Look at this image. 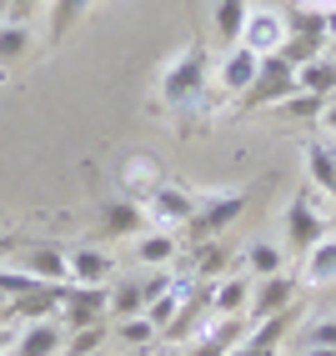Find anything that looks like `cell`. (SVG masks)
<instances>
[{"instance_id":"60d3db41","label":"cell","mask_w":336,"mask_h":356,"mask_svg":"<svg viewBox=\"0 0 336 356\" xmlns=\"http://www.w3.org/2000/svg\"><path fill=\"white\" fill-rule=\"evenodd\" d=\"M15 251V241H10V236H0V266H6V256Z\"/></svg>"},{"instance_id":"ab89813d","label":"cell","mask_w":336,"mask_h":356,"mask_svg":"<svg viewBox=\"0 0 336 356\" xmlns=\"http://www.w3.org/2000/svg\"><path fill=\"white\" fill-rule=\"evenodd\" d=\"M321 121H326V131H336V96L326 101V115H321Z\"/></svg>"},{"instance_id":"4316f807","label":"cell","mask_w":336,"mask_h":356,"mask_svg":"<svg viewBox=\"0 0 336 356\" xmlns=\"http://www.w3.org/2000/svg\"><path fill=\"white\" fill-rule=\"evenodd\" d=\"M45 10H51V31H45V35H51V45H56V40H65V35H70V31H76L81 20H86L90 0H51Z\"/></svg>"},{"instance_id":"e0dca14e","label":"cell","mask_w":336,"mask_h":356,"mask_svg":"<svg viewBox=\"0 0 336 356\" xmlns=\"http://www.w3.org/2000/svg\"><path fill=\"white\" fill-rule=\"evenodd\" d=\"M26 271L35 281H45V286H65V281H70V251H61V246H31L26 251Z\"/></svg>"},{"instance_id":"ba28073f","label":"cell","mask_w":336,"mask_h":356,"mask_svg":"<svg viewBox=\"0 0 336 356\" xmlns=\"http://www.w3.org/2000/svg\"><path fill=\"white\" fill-rule=\"evenodd\" d=\"M286 306H296V281L276 271V276H256L251 281V306H246V316L261 321V316H271V312H286Z\"/></svg>"},{"instance_id":"ffe728a7","label":"cell","mask_w":336,"mask_h":356,"mask_svg":"<svg viewBox=\"0 0 336 356\" xmlns=\"http://www.w3.org/2000/svg\"><path fill=\"white\" fill-rule=\"evenodd\" d=\"M6 312L10 316H26V321H51V316H61V286H45V281H40L35 291L15 296Z\"/></svg>"},{"instance_id":"30bf717a","label":"cell","mask_w":336,"mask_h":356,"mask_svg":"<svg viewBox=\"0 0 336 356\" xmlns=\"http://www.w3.org/2000/svg\"><path fill=\"white\" fill-rule=\"evenodd\" d=\"M10 356H65V326H61V316H51V321H26Z\"/></svg>"},{"instance_id":"4dcf8cb0","label":"cell","mask_w":336,"mask_h":356,"mask_svg":"<svg viewBox=\"0 0 336 356\" xmlns=\"http://www.w3.org/2000/svg\"><path fill=\"white\" fill-rule=\"evenodd\" d=\"M101 346H106V321L65 331V356H101Z\"/></svg>"},{"instance_id":"52a82bcc","label":"cell","mask_w":336,"mask_h":356,"mask_svg":"<svg viewBox=\"0 0 336 356\" xmlns=\"http://www.w3.org/2000/svg\"><path fill=\"white\" fill-rule=\"evenodd\" d=\"M241 341H246V321L241 316H216V321H206L196 337H191L186 356H231Z\"/></svg>"},{"instance_id":"74e56055","label":"cell","mask_w":336,"mask_h":356,"mask_svg":"<svg viewBox=\"0 0 336 356\" xmlns=\"http://www.w3.org/2000/svg\"><path fill=\"white\" fill-rule=\"evenodd\" d=\"M231 356H276V351H266V346H251V341H241Z\"/></svg>"},{"instance_id":"836d02e7","label":"cell","mask_w":336,"mask_h":356,"mask_svg":"<svg viewBox=\"0 0 336 356\" xmlns=\"http://www.w3.org/2000/svg\"><path fill=\"white\" fill-rule=\"evenodd\" d=\"M115 337H121L126 346H151L156 341V326L146 316H126V321H115Z\"/></svg>"},{"instance_id":"277c9868","label":"cell","mask_w":336,"mask_h":356,"mask_svg":"<svg viewBox=\"0 0 336 356\" xmlns=\"http://www.w3.org/2000/svg\"><path fill=\"white\" fill-rule=\"evenodd\" d=\"M281 236H286V246L301 251V256L326 236V221H321V206H317V191H311V186H301L291 196V206H286V216H281Z\"/></svg>"},{"instance_id":"d6a6232c","label":"cell","mask_w":336,"mask_h":356,"mask_svg":"<svg viewBox=\"0 0 336 356\" xmlns=\"http://www.w3.org/2000/svg\"><path fill=\"white\" fill-rule=\"evenodd\" d=\"M221 271H226V246L201 241V251H196V281H216Z\"/></svg>"},{"instance_id":"9a60e30c","label":"cell","mask_w":336,"mask_h":356,"mask_svg":"<svg viewBox=\"0 0 336 356\" xmlns=\"http://www.w3.org/2000/svg\"><path fill=\"white\" fill-rule=\"evenodd\" d=\"M251 281H256V276H216V286L206 291V296H211V312H216V316H246V306H251Z\"/></svg>"},{"instance_id":"6da1fadb","label":"cell","mask_w":336,"mask_h":356,"mask_svg":"<svg viewBox=\"0 0 336 356\" xmlns=\"http://www.w3.org/2000/svg\"><path fill=\"white\" fill-rule=\"evenodd\" d=\"M206 81H211V60H206V45H186L181 56H171V65L161 70V86L156 96L166 111H196L206 96Z\"/></svg>"},{"instance_id":"7c38bea8","label":"cell","mask_w":336,"mask_h":356,"mask_svg":"<svg viewBox=\"0 0 336 356\" xmlns=\"http://www.w3.org/2000/svg\"><path fill=\"white\" fill-rule=\"evenodd\" d=\"M286 40V15L281 10H251L246 15V31H241V45L256 56H276Z\"/></svg>"},{"instance_id":"5bb4252c","label":"cell","mask_w":336,"mask_h":356,"mask_svg":"<svg viewBox=\"0 0 336 356\" xmlns=\"http://www.w3.org/2000/svg\"><path fill=\"white\" fill-rule=\"evenodd\" d=\"M176 256H181V241H176L171 231H161V226H146V231L136 236V261H141L146 271H166Z\"/></svg>"},{"instance_id":"3957f363","label":"cell","mask_w":336,"mask_h":356,"mask_svg":"<svg viewBox=\"0 0 336 356\" xmlns=\"http://www.w3.org/2000/svg\"><path fill=\"white\" fill-rule=\"evenodd\" d=\"M246 201H251V191H206V196H196V216H191V231H196V241H216L226 226H236V216L246 211Z\"/></svg>"},{"instance_id":"83f0119b","label":"cell","mask_w":336,"mask_h":356,"mask_svg":"<svg viewBox=\"0 0 336 356\" xmlns=\"http://www.w3.org/2000/svg\"><path fill=\"white\" fill-rule=\"evenodd\" d=\"M281 15H286V35H317V40L331 35L321 6H291V10H281Z\"/></svg>"},{"instance_id":"2e32d148","label":"cell","mask_w":336,"mask_h":356,"mask_svg":"<svg viewBox=\"0 0 336 356\" xmlns=\"http://www.w3.org/2000/svg\"><path fill=\"white\" fill-rule=\"evenodd\" d=\"M301 161H306V186L331 201V191H336V151L326 146V140H306Z\"/></svg>"},{"instance_id":"d4e9b609","label":"cell","mask_w":336,"mask_h":356,"mask_svg":"<svg viewBox=\"0 0 336 356\" xmlns=\"http://www.w3.org/2000/svg\"><path fill=\"white\" fill-rule=\"evenodd\" d=\"M146 301H151V291H146V281H115L111 286V316L115 321H126V316H141L146 312Z\"/></svg>"},{"instance_id":"f546056e","label":"cell","mask_w":336,"mask_h":356,"mask_svg":"<svg viewBox=\"0 0 336 356\" xmlns=\"http://www.w3.org/2000/svg\"><path fill=\"white\" fill-rule=\"evenodd\" d=\"M326 101H331V96H311V90H296V96H286L276 111H281V115H291V121H321V115H326Z\"/></svg>"},{"instance_id":"7dc6e473","label":"cell","mask_w":336,"mask_h":356,"mask_svg":"<svg viewBox=\"0 0 336 356\" xmlns=\"http://www.w3.org/2000/svg\"><path fill=\"white\" fill-rule=\"evenodd\" d=\"M0 81H6V70H0Z\"/></svg>"},{"instance_id":"603a6c76","label":"cell","mask_w":336,"mask_h":356,"mask_svg":"<svg viewBox=\"0 0 336 356\" xmlns=\"http://www.w3.org/2000/svg\"><path fill=\"white\" fill-rule=\"evenodd\" d=\"M296 90H311V96H336V60H326V51L317 60L296 65Z\"/></svg>"},{"instance_id":"7402d4cb","label":"cell","mask_w":336,"mask_h":356,"mask_svg":"<svg viewBox=\"0 0 336 356\" xmlns=\"http://www.w3.org/2000/svg\"><path fill=\"white\" fill-rule=\"evenodd\" d=\"M301 281H311V286H331V281H336V236H331V231H326L321 241L306 251Z\"/></svg>"},{"instance_id":"7a4b0ae2","label":"cell","mask_w":336,"mask_h":356,"mask_svg":"<svg viewBox=\"0 0 336 356\" xmlns=\"http://www.w3.org/2000/svg\"><path fill=\"white\" fill-rule=\"evenodd\" d=\"M286 96H296V65L286 56H261L256 81L241 90V111H276Z\"/></svg>"},{"instance_id":"ee69618b","label":"cell","mask_w":336,"mask_h":356,"mask_svg":"<svg viewBox=\"0 0 336 356\" xmlns=\"http://www.w3.org/2000/svg\"><path fill=\"white\" fill-rule=\"evenodd\" d=\"M326 31H331V35H336V6H331V10H326Z\"/></svg>"},{"instance_id":"484cf974","label":"cell","mask_w":336,"mask_h":356,"mask_svg":"<svg viewBox=\"0 0 336 356\" xmlns=\"http://www.w3.org/2000/svg\"><path fill=\"white\" fill-rule=\"evenodd\" d=\"M186 296H191V286H186V281H171V286H166V291H161V296H156V301H151L141 316H146L156 331H166V326L176 321V312H181V301H186Z\"/></svg>"},{"instance_id":"c3c4849f","label":"cell","mask_w":336,"mask_h":356,"mask_svg":"<svg viewBox=\"0 0 336 356\" xmlns=\"http://www.w3.org/2000/svg\"><path fill=\"white\" fill-rule=\"evenodd\" d=\"M331 201H336V191H331Z\"/></svg>"},{"instance_id":"5b68a950","label":"cell","mask_w":336,"mask_h":356,"mask_svg":"<svg viewBox=\"0 0 336 356\" xmlns=\"http://www.w3.org/2000/svg\"><path fill=\"white\" fill-rule=\"evenodd\" d=\"M111 316V286H86V281H65L61 286V326H101Z\"/></svg>"},{"instance_id":"4fadbf2b","label":"cell","mask_w":336,"mask_h":356,"mask_svg":"<svg viewBox=\"0 0 336 356\" xmlns=\"http://www.w3.org/2000/svg\"><path fill=\"white\" fill-rule=\"evenodd\" d=\"M111 276H115V256L106 246H76V251H70V281L111 286Z\"/></svg>"},{"instance_id":"9c48e42d","label":"cell","mask_w":336,"mask_h":356,"mask_svg":"<svg viewBox=\"0 0 336 356\" xmlns=\"http://www.w3.org/2000/svg\"><path fill=\"white\" fill-rule=\"evenodd\" d=\"M256 65H261L256 51H246V45H231V51L221 56V65H216V90H221V96H231V101H241V90L256 81Z\"/></svg>"},{"instance_id":"f35d334b","label":"cell","mask_w":336,"mask_h":356,"mask_svg":"<svg viewBox=\"0 0 336 356\" xmlns=\"http://www.w3.org/2000/svg\"><path fill=\"white\" fill-rule=\"evenodd\" d=\"M291 356H336V346H296Z\"/></svg>"},{"instance_id":"8992f818","label":"cell","mask_w":336,"mask_h":356,"mask_svg":"<svg viewBox=\"0 0 336 356\" xmlns=\"http://www.w3.org/2000/svg\"><path fill=\"white\" fill-rule=\"evenodd\" d=\"M141 206H146L151 226L176 231V226H191V216H196V191H186V186H176V181H161Z\"/></svg>"},{"instance_id":"f1b7e54d","label":"cell","mask_w":336,"mask_h":356,"mask_svg":"<svg viewBox=\"0 0 336 356\" xmlns=\"http://www.w3.org/2000/svg\"><path fill=\"white\" fill-rule=\"evenodd\" d=\"M286 266V251L276 241H251L246 246V276H276Z\"/></svg>"},{"instance_id":"cb8c5ba5","label":"cell","mask_w":336,"mask_h":356,"mask_svg":"<svg viewBox=\"0 0 336 356\" xmlns=\"http://www.w3.org/2000/svg\"><path fill=\"white\" fill-rule=\"evenodd\" d=\"M291 326H296V306H286V312H271V316H261L256 321V331H251V346H266V351H276L286 337H291Z\"/></svg>"},{"instance_id":"d6986e66","label":"cell","mask_w":336,"mask_h":356,"mask_svg":"<svg viewBox=\"0 0 336 356\" xmlns=\"http://www.w3.org/2000/svg\"><path fill=\"white\" fill-rule=\"evenodd\" d=\"M246 15H251V6H246V0H216L211 31H216V40H221V51H231V45H241Z\"/></svg>"},{"instance_id":"b9f144b4","label":"cell","mask_w":336,"mask_h":356,"mask_svg":"<svg viewBox=\"0 0 336 356\" xmlns=\"http://www.w3.org/2000/svg\"><path fill=\"white\" fill-rule=\"evenodd\" d=\"M291 6H321V10H331L336 0H291Z\"/></svg>"},{"instance_id":"ac0fdd59","label":"cell","mask_w":336,"mask_h":356,"mask_svg":"<svg viewBox=\"0 0 336 356\" xmlns=\"http://www.w3.org/2000/svg\"><path fill=\"white\" fill-rule=\"evenodd\" d=\"M121 196H131V201H146L156 186H161V165L151 161V156H131L126 165H121Z\"/></svg>"},{"instance_id":"f6af8a7d","label":"cell","mask_w":336,"mask_h":356,"mask_svg":"<svg viewBox=\"0 0 336 356\" xmlns=\"http://www.w3.org/2000/svg\"><path fill=\"white\" fill-rule=\"evenodd\" d=\"M161 356H181V351H161Z\"/></svg>"},{"instance_id":"e575fe53","label":"cell","mask_w":336,"mask_h":356,"mask_svg":"<svg viewBox=\"0 0 336 356\" xmlns=\"http://www.w3.org/2000/svg\"><path fill=\"white\" fill-rule=\"evenodd\" d=\"M40 281L31 276V271H10V266H0V296H6V306L15 301V296H26V291H35Z\"/></svg>"},{"instance_id":"1f68e13d","label":"cell","mask_w":336,"mask_h":356,"mask_svg":"<svg viewBox=\"0 0 336 356\" xmlns=\"http://www.w3.org/2000/svg\"><path fill=\"white\" fill-rule=\"evenodd\" d=\"M321 51H326V40H317V35H286L276 56H286L291 65H306V60H317Z\"/></svg>"},{"instance_id":"bcb514c9","label":"cell","mask_w":336,"mask_h":356,"mask_svg":"<svg viewBox=\"0 0 336 356\" xmlns=\"http://www.w3.org/2000/svg\"><path fill=\"white\" fill-rule=\"evenodd\" d=\"M0 312H6V296H0Z\"/></svg>"},{"instance_id":"8fae6325","label":"cell","mask_w":336,"mask_h":356,"mask_svg":"<svg viewBox=\"0 0 336 356\" xmlns=\"http://www.w3.org/2000/svg\"><path fill=\"white\" fill-rule=\"evenodd\" d=\"M151 221H146V206L141 201H131V196H115V201H106L101 206V236H115V241H136L141 231H146Z\"/></svg>"},{"instance_id":"d590c367","label":"cell","mask_w":336,"mask_h":356,"mask_svg":"<svg viewBox=\"0 0 336 356\" xmlns=\"http://www.w3.org/2000/svg\"><path fill=\"white\" fill-rule=\"evenodd\" d=\"M301 346H336V316L306 321V326H301Z\"/></svg>"},{"instance_id":"44dd1931","label":"cell","mask_w":336,"mask_h":356,"mask_svg":"<svg viewBox=\"0 0 336 356\" xmlns=\"http://www.w3.org/2000/svg\"><path fill=\"white\" fill-rule=\"evenodd\" d=\"M35 51V31L26 26V20H0V70L20 65Z\"/></svg>"},{"instance_id":"7bdbcfd3","label":"cell","mask_w":336,"mask_h":356,"mask_svg":"<svg viewBox=\"0 0 336 356\" xmlns=\"http://www.w3.org/2000/svg\"><path fill=\"white\" fill-rule=\"evenodd\" d=\"M326 60H336V35H326Z\"/></svg>"},{"instance_id":"8d00e7d4","label":"cell","mask_w":336,"mask_h":356,"mask_svg":"<svg viewBox=\"0 0 336 356\" xmlns=\"http://www.w3.org/2000/svg\"><path fill=\"white\" fill-rule=\"evenodd\" d=\"M35 6H51V0H10V20H26Z\"/></svg>"}]
</instances>
